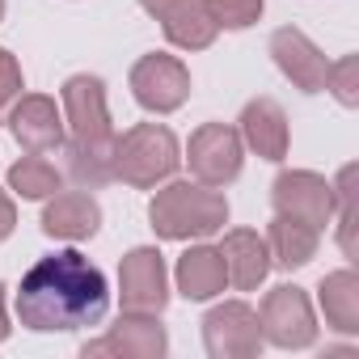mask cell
<instances>
[{
    "mask_svg": "<svg viewBox=\"0 0 359 359\" xmlns=\"http://www.w3.org/2000/svg\"><path fill=\"white\" fill-rule=\"evenodd\" d=\"M118 292L127 313H161L165 309V258L156 250H131L118 266Z\"/></svg>",
    "mask_w": 359,
    "mask_h": 359,
    "instance_id": "8fae6325",
    "label": "cell"
},
{
    "mask_svg": "<svg viewBox=\"0 0 359 359\" xmlns=\"http://www.w3.org/2000/svg\"><path fill=\"white\" fill-rule=\"evenodd\" d=\"M64 110L72 123V144H68L72 177L85 187L110 182L114 177V127H110L102 81L97 76H72L64 85Z\"/></svg>",
    "mask_w": 359,
    "mask_h": 359,
    "instance_id": "7a4b0ae2",
    "label": "cell"
},
{
    "mask_svg": "<svg viewBox=\"0 0 359 359\" xmlns=\"http://www.w3.org/2000/svg\"><path fill=\"white\" fill-rule=\"evenodd\" d=\"M18 93H22V68L5 47H0V118H5L9 102H18Z\"/></svg>",
    "mask_w": 359,
    "mask_h": 359,
    "instance_id": "d4e9b609",
    "label": "cell"
},
{
    "mask_svg": "<svg viewBox=\"0 0 359 359\" xmlns=\"http://www.w3.org/2000/svg\"><path fill=\"white\" fill-rule=\"evenodd\" d=\"M271 55H275V64L283 68V76H287L292 85H300L304 93H321V89H325V72H330V64H325V55H321L300 30H292V26L275 30V39H271Z\"/></svg>",
    "mask_w": 359,
    "mask_h": 359,
    "instance_id": "4fadbf2b",
    "label": "cell"
},
{
    "mask_svg": "<svg viewBox=\"0 0 359 359\" xmlns=\"http://www.w3.org/2000/svg\"><path fill=\"white\" fill-rule=\"evenodd\" d=\"M148 220L156 229V237L165 241H191V237H212L216 229H224L229 220V203L216 187H191V182H173L165 191H156Z\"/></svg>",
    "mask_w": 359,
    "mask_h": 359,
    "instance_id": "3957f363",
    "label": "cell"
},
{
    "mask_svg": "<svg viewBox=\"0 0 359 359\" xmlns=\"http://www.w3.org/2000/svg\"><path fill=\"white\" fill-rule=\"evenodd\" d=\"M140 5L165 26V39L173 47H182V51L212 47V39L220 30L212 9H208V0H140Z\"/></svg>",
    "mask_w": 359,
    "mask_h": 359,
    "instance_id": "9c48e42d",
    "label": "cell"
},
{
    "mask_svg": "<svg viewBox=\"0 0 359 359\" xmlns=\"http://www.w3.org/2000/svg\"><path fill=\"white\" fill-rule=\"evenodd\" d=\"M275 212L279 216H296V220L321 229L334 216V187L325 182V177L309 173V169L279 173V182H275Z\"/></svg>",
    "mask_w": 359,
    "mask_h": 359,
    "instance_id": "30bf717a",
    "label": "cell"
},
{
    "mask_svg": "<svg viewBox=\"0 0 359 359\" xmlns=\"http://www.w3.org/2000/svg\"><path fill=\"white\" fill-rule=\"evenodd\" d=\"M317 237H321V229H313V224H304L296 216H275L271 237H266V250H271V258L279 266L292 271V266H304L317 254Z\"/></svg>",
    "mask_w": 359,
    "mask_h": 359,
    "instance_id": "d6986e66",
    "label": "cell"
},
{
    "mask_svg": "<svg viewBox=\"0 0 359 359\" xmlns=\"http://www.w3.org/2000/svg\"><path fill=\"white\" fill-rule=\"evenodd\" d=\"M241 140H245L258 156L283 161V156H287V114L279 110V102H271V97L250 102L245 114H241Z\"/></svg>",
    "mask_w": 359,
    "mask_h": 359,
    "instance_id": "2e32d148",
    "label": "cell"
},
{
    "mask_svg": "<svg viewBox=\"0 0 359 359\" xmlns=\"http://www.w3.org/2000/svg\"><path fill=\"white\" fill-rule=\"evenodd\" d=\"M321 309H325V321L334 330H342V334L359 330V279H355V271L325 275V283H321Z\"/></svg>",
    "mask_w": 359,
    "mask_h": 359,
    "instance_id": "ffe728a7",
    "label": "cell"
},
{
    "mask_svg": "<svg viewBox=\"0 0 359 359\" xmlns=\"http://www.w3.org/2000/svg\"><path fill=\"white\" fill-rule=\"evenodd\" d=\"M169 338L156 321V313H131L123 317L106 338L85 342V355H123V359H156L165 355Z\"/></svg>",
    "mask_w": 359,
    "mask_h": 359,
    "instance_id": "7c38bea8",
    "label": "cell"
},
{
    "mask_svg": "<svg viewBox=\"0 0 359 359\" xmlns=\"http://www.w3.org/2000/svg\"><path fill=\"white\" fill-rule=\"evenodd\" d=\"M208 9L216 18V26L224 30H245L262 18V0H208Z\"/></svg>",
    "mask_w": 359,
    "mask_h": 359,
    "instance_id": "7402d4cb",
    "label": "cell"
},
{
    "mask_svg": "<svg viewBox=\"0 0 359 359\" xmlns=\"http://www.w3.org/2000/svg\"><path fill=\"white\" fill-rule=\"evenodd\" d=\"M325 89H334V97H338L342 106H355V102H359V60L346 55V60L330 64V72H325Z\"/></svg>",
    "mask_w": 359,
    "mask_h": 359,
    "instance_id": "cb8c5ba5",
    "label": "cell"
},
{
    "mask_svg": "<svg viewBox=\"0 0 359 359\" xmlns=\"http://www.w3.org/2000/svg\"><path fill=\"white\" fill-rule=\"evenodd\" d=\"M0 18H5V0H0Z\"/></svg>",
    "mask_w": 359,
    "mask_h": 359,
    "instance_id": "83f0119b",
    "label": "cell"
},
{
    "mask_svg": "<svg viewBox=\"0 0 359 359\" xmlns=\"http://www.w3.org/2000/svg\"><path fill=\"white\" fill-rule=\"evenodd\" d=\"M106 304H110L106 275L76 250L34 262L18 287V321L39 334L97 325L106 317Z\"/></svg>",
    "mask_w": 359,
    "mask_h": 359,
    "instance_id": "6da1fadb",
    "label": "cell"
},
{
    "mask_svg": "<svg viewBox=\"0 0 359 359\" xmlns=\"http://www.w3.org/2000/svg\"><path fill=\"white\" fill-rule=\"evenodd\" d=\"M203 342L216 359H250L262 351V321L250 304H220L203 317Z\"/></svg>",
    "mask_w": 359,
    "mask_h": 359,
    "instance_id": "8992f818",
    "label": "cell"
},
{
    "mask_svg": "<svg viewBox=\"0 0 359 359\" xmlns=\"http://www.w3.org/2000/svg\"><path fill=\"white\" fill-rule=\"evenodd\" d=\"M338 203H342V216H338V245H342V254H355V237H351V229H355V165H346L342 173H338Z\"/></svg>",
    "mask_w": 359,
    "mask_h": 359,
    "instance_id": "603a6c76",
    "label": "cell"
},
{
    "mask_svg": "<svg viewBox=\"0 0 359 359\" xmlns=\"http://www.w3.org/2000/svg\"><path fill=\"white\" fill-rule=\"evenodd\" d=\"M220 258H224L229 283L241 287V292L258 287V283L266 279V271H271V250H266V241H262L258 233H245V229H237V233L224 237Z\"/></svg>",
    "mask_w": 359,
    "mask_h": 359,
    "instance_id": "e0dca14e",
    "label": "cell"
},
{
    "mask_svg": "<svg viewBox=\"0 0 359 359\" xmlns=\"http://www.w3.org/2000/svg\"><path fill=\"white\" fill-rule=\"evenodd\" d=\"M262 338H271L275 346H287V351H300L317 338V325H313V309H309V296L292 283L266 292L262 300Z\"/></svg>",
    "mask_w": 359,
    "mask_h": 359,
    "instance_id": "5b68a950",
    "label": "cell"
},
{
    "mask_svg": "<svg viewBox=\"0 0 359 359\" xmlns=\"http://www.w3.org/2000/svg\"><path fill=\"white\" fill-rule=\"evenodd\" d=\"M9 127H13V135H18V144H22L26 152H51V148H60V144H64L60 110H55V102H51V97H39V93L22 97V102L13 106Z\"/></svg>",
    "mask_w": 359,
    "mask_h": 359,
    "instance_id": "5bb4252c",
    "label": "cell"
},
{
    "mask_svg": "<svg viewBox=\"0 0 359 359\" xmlns=\"http://www.w3.org/2000/svg\"><path fill=\"white\" fill-rule=\"evenodd\" d=\"M131 93H135V102L144 110L169 114L191 97V72L173 55H144L131 68Z\"/></svg>",
    "mask_w": 359,
    "mask_h": 359,
    "instance_id": "52a82bcc",
    "label": "cell"
},
{
    "mask_svg": "<svg viewBox=\"0 0 359 359\" xmlns=\"http://www.w3.org/2000/svg\"><path fill=\"white\" fill-rule=\"evenodd\" d=\"M9 187L22 195V199H47L60 191V169L51 161H43L39 152L34 156H22L13 169H9Z\"/></svg>",
    "mask_w": 359,
    "mask_h": 359,
    "instance_id": "44dd1931",
    "label": "cell"
},
{
    "mask_svg": "<svg viewBox=\"0 0 359 359\" xmlns=\"http://www.w3.org/2000/svg\"><path fill=\"white\" fill-rule=\"evenodd\" d=\"M97 224H102V208L85 191H64L43 212V233L60 241H85L97 233Z\"/></svg>",
    "mask_w": 359,
    "mask_h": 359,
    "instance_id": "9a60e30c",
    "label": "cell"
},
{
    "mask_svg": "<svg viewBox=\"0 0 359 359\" xmlns=\"http://www.w3.org/2000/svg\"><path fill=\"white\" fill-rule=\"evenodd\" d=\"M191 173L203 187H229L241 173V135L224 123H208L191 135Z\"/></svg>",
    "mask_w": 359,
    "mask_h": 359,
    "instance_id": "ba28073f",
    "label": "cell"
},
{
    "mask_svg": "<svg viewBox=\"0 0 359 359\" xmlns=\"http://www.w3.org/2000/svg\"><path fill=\"white\" fill-rule=\"evenodd\" d=\"M177 140L169 127H156V123H140L131 127L123 140H114V177H123L127 187L135 191H148L156 182L177 169Z\"/></svg>",
    "mask_w": 359,
    "mask_h": 359,
    "instance_id": "277c9868",
    "label": "cell"
},
{
    "mask_svg": "<svg viewBox=\"0 0 359 359\" xmlns=\"http://www.w3.org/2000/svg\"><path fill=\"white\" fill-rule=\"evenodd\" d=\"M13 224H18V212H13V199H9V195H0V241H5V237L13 233Z\"/></svg>",
    "mask_w": 359,
    "mask_h": 359,
    "instance_id": "484cf974",
    "label": "cell"
},
{
    "mask_svg": "<svg viewBox=\"0 0 359 359\" xmlns=\"http://www.w3.org/2000/svg\"><path fill=\"white\" fill-rule=\"evenodd\" d=\"M0 292H5V287H0ZM9 338V317H5V296H0V342H5Z\"/></svg>",
    "mask_w": 359,
    "mask_h": 359,
    "instance_id": "4316f807",
    "label": "cell"
},
{
    "mask_svg": "<svg viewBox=\"0 0 359 359\" xmlns=\"http://www.w3.org/2000/svg\"><path fill=\"white\" fill-rule=\"evenodd\" d=\"M224 283H229V271H224L220 250L199 245V250L177 258V287H182L187 300H212L224 292Z\"/></svg>",
    "mask_w": 359,
    "mask_h": 359,
    "instance_id": "ac0fdd59",
    "label": "cell"
}]
</instances>
